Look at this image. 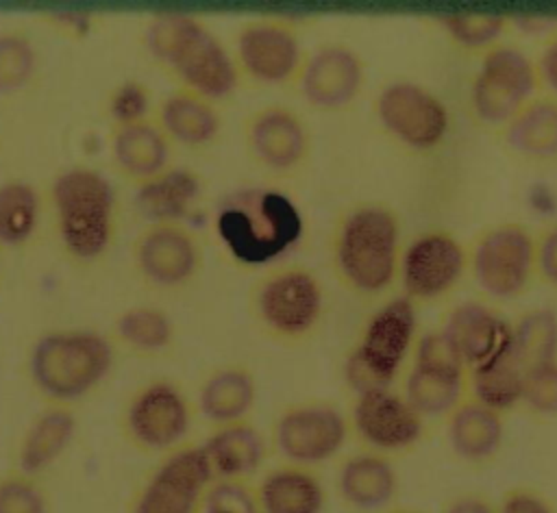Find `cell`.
<instances>
[{
	"instance_id": "obj_1",
	"label": "cell",
	"mask_w": 557,
	"mask_h": 513,
	"mask_svg": "<svg viewBox=\"0 0 557 513\" xmlns=\"http://www.w3.org/2000/svg\"><path fill=\"white\" fill-rule=\"evenodd\" d=\"M211 230L235 267L270 270L302 241L305 215L285 191L250 185L226 193L215 204Z\"/></svg>"
},
{
	"instance_id": "obj_2",
	"label": "cell",
	"mask_w": 557,
	"mask_h": 513,
	"mask_svg": "<svg viewBox=\"0 0 557 513\" xmlns=\"http://www.w3.org/2000/svg\"><path fill=\"white\" fill-rule=\"evenodd\" d=\"M144 46L152 63L178 89L215 104L228 100L242 83L233 52L196 15L168 11L150 17L144 28Z\"/></svg>"
},
{
	"instance_id": "obj_3",
	"label": "cell",
	"mask_w": 557,
	"mask_h": 513,
	"mask_svg": "<svg viewBox=\"0 0 557 513\" xmlns=\"http://www.w3.org/2000/svg\"><path fill=\"white\" fill-rule=\"evenodd\" d=\"M48 204L63 256L78 267L102 263L120 228V202L111 180L87 165L65 167L50 183Z\"/></svg>"
},
{
	"instance_id": "obj_4",
	"label": "cell",
	"mask_w": 557,
	"mask_h": 513,
	"mask_svg": "<svg viewBox=\"0 0 557 513\" xmlns=\"http://www.w3.org/2000/svg\"><path fill=\"white\" fill-rule=\"evenodd\" d=\"M400 220L383 202L344 209L331 233V265L337 280L361 298L383 296L400 270Z\"/></svg>"
},
{
	"instance_id": "obj_5",
	"label": "cell",
	"mask_w": 557,
	"mask_h": 513,
	"mask_svg": "<svg viewBox=\"0 0 557 513\" xmlns=\"http://www.w3.org/2000/svg\"><path fill=\"white\" fill-rule=\"evenodd\" d=\"M115 343L91 328H54L35 339L28 352V378L48 404L89 396L113 370Z\"/></svg>"
},
{
	"instance_id": "obj_6",
	"label": "cell",
	"mask_w": 557,
	"mask_h": 513,
	"mask_svg": "<svg viewBox=\"0 0 557 513\" xmlns=\"http://www.w3.org/2000/svg\"><path fill=\"white\" fill-rule=\"evenodd\" d=\"M248 311L255 326L272 341L305 343L324 320V285L302 265L270 267L250 287Z\"/></svg>"
},
{
	"instance_id": "obj_7",
	"label": "cell",
	"mask_w": 557,
	"mask_h": 513,
	"mask_svg": "<svg viewBox=\"0 0 557 513\" xmlns=\"http://www.w3.org/2000/svg\"><path fill=\"white\" fill-rule=\"evenodd\" d=\"M418 341L416 302L396 296L379 304L346 354L344 378L355 393L387 389L396 383Z\"/></svg>"
},
{
	"instance_id": "obj_8",
	"label": "cell",
	"mask_w": 557,
	"mask_h": 513,
	"mask_svg": "<svg viewBox=\"0 0 557 513\" xmlns=\"http://www.w3.org/2000/svg\"><path fill=\"white\" fill-rule=\"evenodd\" d=\"M537 87L535 61L518 46L498 43L481 54L470 83L468 104L479 124L505 128L537 96Z\"/></svg>"
},
{
	"instance_id": "obj_9",
	"label": "cell",
	"mask_w": 557,
	"mask_h": 513,
	"mask_svg": "<svg viewBox=\"0 0 557 513\" xmlns=\"http://www.w3.org/2000/svg\"><path fill=\"white\" fill-rule=\"evenodd\" d=\"M194 406L185 391L170 378H154L133 391L122 411L126 441L150 454H168L187 443Z\"/></svg>"
},
{
	"instance_id": "obj_10",
	"label": "cell",
	"mask_w": 557,
	"mask_h": 513,
	"mask_svg": "<svg viewBox=\"0 0 557 513\" xmlns=\"http://www.w3.org/2000/svg\"><path fill=\"white\" fill-rule=\"evenodd\" d=\"M468 267L487 298H518L535 274V237L516 222L494 224L474 239Z\"/></svg>"
},
{
	"instance_id": "obj_11",
	"label": "cell",
	"mask_w": 557,
	"mask_h": 513,
	"mask_svg": "<svg viewBox=\"0 0 557 513\" xmlns=\"http://www.w3.org/2000/svg\"><path fill=\"white\" fill-rule=\"evenodd\" d=\"M466 389L468 370L442 330L420 335L403 383L409 404L424 420L448 417L466 400Z\"/></svg>"
},
{
	"instance_id": "obj_12",
	"label": "cell",
	"mask_w": 557,
	"mask_h": 513,
	"mask_svg": "<svg viewBox=\"0 0 557 513\" xmlns=\"http://www.w3.org/2000/svg\"><path fill=\"white\" fill-rule=\"evenodd\" d=\"M350 435L344 411L324 400L294 402L285 406L272 426V446L285 463L315 467L337 456Z\"/></svg>"
},
{
	"instance_id": "obj_13",
	"label": "cell",
	"mask_w": 557,
	"mask_h": 513,
	"mask_svg": "<svg viewBox=\"0 0 557 513\" xmlns=\"http://www.w3.org/2000/svg\"><path fill=\"white\" fill-rule=\"evenodd\" d=\"M379 126L403 148L431 152L450 130L448 107L424 85L413 80H392L374 98Z\"/></svg>"
},
{
	"instance_id": "obj_14",
	"label": "cell",
	"mask_w": 557,
	"mask_h": 513,
	"mask_svg": "<svg viewBox=\"0 0 557 513\" xmlns=\"http://www.w3.org/2000/svg\"><path fill=\"white\" fill-rule=\"evenodd\" d=\"M242 78L263 85H294L305 63L300 35L281 17H255L239 26L233 50Z\"/></svg>"
},
{
	"instance_id": "obj_15",
	"label": "cell",
	"mask_w": 557,
	"mask_h": 513,
	"mask_svg": "<svg viewBox=\"0 0 557 513\" xmlns=\"http://www.w3.org/2000/svg\"><path fill=\"white\" fill-rule=\"evenodd\" d=\"M137 276L157 291H178L196 280L205 250L187 224H146L131 246Z\"/></svg>"
},
{
	"instance_id": "obj_16",
	"label": "cell",
	"mask_w": 557,
	"mask_h": 513,
	"mask_svg": "<svg viewBox=\"0 0 557 513\" xmlns=\"http://www.w3.org/2000/svg\"><path fill=\"white\" fill-rule=\"evenodd\" d=\"M211 483L213 474L202 446L183 443L148 472L131 502V513H200Z\"/></svg>"
},
{
	"instance_id": "obj_17",
	"label": "cell",
	"mask_w": 557,
	"mask_h": 513,
	"mask_svg": "<svg viewBox=\"0 0 557 513\" xmlns=\"http://www.w3.org/2000/svg\"><path fill=\"white\" fill-rule=\"evenodd\" d=\"M242 139L255 165L270 174H292L311 154V130L305 117L285 104L250 111L242 124Z\"/></svg>"
},
{
	"instance_id": "obj_18",
	"label": "cell",
	"mask_w": 557,
	"mask_h": 513,
	"mask_svg": "<svg viewBox=\"0 0 557 513\" xmlns=\"http://www.w3.org/2000/svg\"><path fill=\"white\" fill-rule=\"evenodd\" d=\"M350 433L379 454H400L418 446L426 420L409 404L403 391L392 387L355 393L350 406Z\"/></svg>"
},
{
	"instance_id": "obj_19",
	"label": "cell",
	"mask_w": 557,
	"mask_h": 513,
	"mask_svg": "<svg viewBox=\"0 0 557 513\" xmlns=\"http://www.w3.org/2000/svg\"><path fill=\"white\" fill-rule=\"evenodd\" d=\"M468 267L466 246L448 230H424L405 246L398 278L413 302L440 300L455 289Z\"/></svg>"
},
{
	"instance_id": "obj_20",
	"label": "cell",
	"mask_w": 557,
	"mask_h": 513,
	"mask_svg": "<svg viewBox=\"0 0 557 513\" xmlns=\"http://www.w3.org/2000/svg\"><path fill=\"white\" fill-rule=\"evenodd\" d=\"M294 85L309 107L318 111H344L359 98L366 85V63L346 43H322L305 57Z\"/></svg>"
},
{
	"instance_id": "obj_21",
	"label": "cell",
	"mask_w": 557,
	"mask_h": 513,
	"mask_svg": "<svg viewBox=\"0 0 557 513\" xmlns=\"http://www.w3.org/2000/svg\"><path fill=\"white\" fill-rule=\"evenodd\" d=\"M440 330L466 370L490 361L503 352L511 339V324L492 304L481 300L455 304L446 313Z\"/></svg>"
},
{
	"instance_id": "obj_22",
	"label": "cell",
	"mask_w": 557,
	"mask_h": 513,
	"mask_svg": "<svg viewBox=\"0 0 557 513\" xmlns=\"http://www.w3.org/2000/svg\"><path fill=\"white\" fill-rule=\"evenodd\" d=\"M172 141L154 117L144 122L111 126L109 159L113 170L135 187L172 165Z\"/></svg>"
},
{
	"instance_id": "obj_23",
	"label": "cell",
	"mask_w": 557,
	"mask_h": 513,
	"mask_svg": "<svg viewBox=\"0 0 557 513\" xmlns=\"http://www.w3.org/2000/svg\"><path fill=\"white\" fill-rule=\"evenodd\" d=\"M342 500L361 513L387 511L398 491V474L389 456L361 450L346 456L337 470Z\"/></svg>"
},
{
	"instance_id": "obj_24",
	"label": "cell",
	"mask_w": 557,
	"mask_h": 513,
	"mask_svg": "<svg viewBox=\"0 0 557 513\" xmlns=\"http://www.w3.org/2000/svg\"><path fill=\"white\" fill-rule=\"evenodd\" d=\"M205 193L202 176L191 167L170 165L135 187V207L146 224H185Z\"/></svg>"
},
{
	"instance_id": "obj_25",
	"label": "cell",
	"mask_w": 557,
	"mask_h": 513,
	"mask_svg": "<svg viewBox=\"0 0 557 513\" xmlns=\"http://www.w3.org/2000/svg\"><path fill=\"white\" fill-rule=\"evenodd\" d=\"M200 446L213 480H250L268 456L263 433L248 420L213 426Z\"/></svg>"
},
{
	"instance_id": "obj_26",
	"label": "cell",
	"mask_w": 557,
	"mask_h": 513,
	"mask_svg": "<svg viewBox=\"0 0 557 513\" xmlns=\"http://www.w3.org/2000/svg\"><path fill=\"white\" fill-rule=\"evenodd\" d=\"M152 117L172 146L187 150L211 146L222 130V115L215 102L178 87L157 102Z\"/></svg>"
},
{
	"instance_id": "obj_27",
	"label": "cell",
	"mask_w": 557,
	"mask_h": 513,
	"mask_svg": "<svg viewBox=\"0 0 557 513\" xmlns=\"http://www.w3.org/2000/svg\"><path fill=\"white\" fill-rule=\"evenodd\" d=\"M78 430V420L72 406L48 404L26 426L17 443V472L39 476L54 465L72 446Z\"/></svg>"
},
{
	"instance_id": "obj_28",
	"label": "cell",
	"mask_w": 557,
	"mask_h": 513,
	"mask_svg": "<svg viewBox=\"0 0 557 513\" xmlns=\"http://www.w3.org/2000/svg\"><path fill=\"white\" fill-rule=\"evenodd\" d=\"M255 489L261 513H324L326 506L324 483L311 467L276 465Z\"/></svg>"
},
{
	"instance_id": "obj_29",
	"label": "cell",
	"mask_w": 557,
	"mask_h": 513,
	"mask_svg": "<svg viewBox=\"0 0 557 513\" xmlns=\"http://www.w3.org/2000/svg\"><path fill=\"white\" fill-rule=\"evenodd\" d=\"M446 439L450 450L466 463L492 461L505 443L503 415L466 398L446 417Z\"/></svg>"
},
{
	"instance_id": "obj_30",
	"label": "cell",
	"mask_w": 557,
	"mask_h": 513,
	"mask_svg": "<svg viewBox=\"0 0 557 513\" xmlns=\"http://www.w3.org/2000/svg\"><path fill=\"white\" fill-rule=\"evenodd\" d=\"M257 402V383L244 365H220L198 387V411L213 426L248 420Z\"/></svg>"
},
{
	"instance_id": "obj_31",
	"label": "cell",
	"mask_w": 557,
	"mask_h": 513,
	"mask_svg": "<svg viewBox=\"0 0 557 513\" xmlns=\"http://www.w3.org/2000/svg\"><path fill=\"white\" fill-rule=\"evenodd\" d=\"M505 146L520 159H557V98L535 96L503 128Z\"/></svg>"
},
{
	"instance_id": "obj_32",
	"label": "cell",
	"mask_w": 557,
	"mask_h": 513,
	"mask_svg": "<svg viewBox=\"0 0 557 513\" xmlns=\"http://www.w3.org/2000/svg\"><path fill=\"white\" fill-rule=\"evenodd\" d=\"M524 374L527 370L518 363L511 348L507 346L490 361L468 370L470 400L503 415L522 404Z\"/></svg>"
},
{
	"instance_id": "obj_33",
	"label": "cell",
	"mask_w": 557,
	"mask_h": 513,
	"mask_svg": "<svg viewBox=\"0 0 557 513\" xmlns=\"http://www.w3.org/2000/svg\"><path fill=\"white\" fill-rule=\"evenodd\" d=\"M176 328L172 317L152 304H135L120 311L111 326L113 343L139 356H159L174 343Z\"/></svg>"
},
{
	"instance_id": "obj_34",
	"label": "cell",
	"mask_w": 557,
	"mask_h": 513,
	"mask_svg": "<svg viewBox=\"0 0 557 513\" xmlns=\"http://www.w3.org/2000/svg\"><path fill=\"white\" fill-rule=\"evenodd\" d=\"M44 215V200L39 189L28 180L0 183V248L28 246Z\"/></svg>"
},
{
	"instance_id": "obj_35",
	"label": "cell",
	"mask_w": 557,
	"mask_h": 513,
	"mask_svg": "<svg viewBox=\"0 0 557 513\" xmlns=\"http://www.w3.org/2000/svg\"><path fill=\"white\" fill-rule=\"evenodd\" d=\"M509 348L524 370L557 361V311L537 306L511 324Z\"/></svg>"
},
{
	"instance_id": "obj_36",
	"label": "cell",
	"mask_w": 557,
	"mask_h": 513,
	"mask_svg": "<svg viewBox=\"0 0 557 513\" xmlns=\"http://www.w3.org/2000/svg\"><path fill=\"white\" fill-rule=\"evenodd\" d=\"M437 26L461 50L487 52L503 43V35L511 26L507 15L498 13H446L435 17Z\"/></svg>"
},
{
	"instance_id": "obj_37",
	"label": "cell",
	"mask_w": 557,
	"mask_h": 513,
	"mask_svg": "<svg viewBox=\"0 0 557 513\" xmlns=\"http://www.w3.org/2000/svg\"><path fill=\"white\" fill-rule=\"evenodd\" d=\"M37 50L22 30L0 33V93H17L30 85L37 74Z\"/></svg>"
},
{
	"instance_id": "obj_38",
	"label": "cell",
	"mask_w": 557,
	"mask_h": 513,
	"mask_svg": "<svg viewBox=\"0 0 557 513\" xmlns=\"http://www.w3.org/2000/svg\"><path fill=\"white\" fill-rule=\"evenodd\" d=\"M107 115L111 126H124L144 122L152 111V96L150 89L141 80H122L115 85L107 96Z\"/></svg>"
},
{
	"instance_id": "obj_39",
	"label": "cell",
	"mask_w": 557,
	"mask_h": 513,
	"mask_svg": "<svg viewBox=\"0 0 557 513\" xmlns=\"http://www.w3.org/2000/svg\"><path fill=\"white\" fill-rule=\"evenodd\" d=\"M200 513H261L250 480H213L202 496Z\"/></svg>"
},
{
	"instance_id": "obj_40",
	"label": "cell",
	"mask_w": 557,
	"mask_h": 513,
	"mask_svg": "<svg viewBox=\"0 0 557 513\" xmlns=\"http://www.w3.org/2000/svg\"><path fill=\"white\" fill-rule=\"evenodd\" d=\"M0 513H48V498L37 478L22 472L2 476Z\"/></svg>"
},
{
	"instance_id": "obj_41",
	"label": "cell",
	"mask_w": 557,
	"mask_h": 513,
	"mask_svg": "<svg viewBox=\"0 0 557 513\" xmlns=\"http://www.w3.org/2000/svg\"><path fill=\"white\" fill-rule=\"evenodd\" d=\"M522 406L537 417H557V361L527 370Z\"/></svg>"
},
{
	"instance_id": "obj_42",
	"label": "cell",
	"mask_w": 557,
	"mask_h": 513,
	"mask_svg": "<svg viewBox=\"0 0 557 513\" xmlns=\"http://www.w3.org/2000/svg\"><path fill=\"white\" fill-rule=\"evenodd\" d=\"M535 272L557 289V222L535 239Z\"/></svg>"
},
{
	"instance_id": "obj_43",
	"label": "cell",
	"mask_w": 557,
	"mask_h": 513,
	"mask_svg": "<svg viewBox=\"0 0 557 513\" xmlns=\"http://www.w3.org/2000/svg\"><path fill=\"white\" fill-rule=\"evenodd\" d=\"M496 513H557V511L542 493L527 487H518L507 491L500 498Z\"/></svg>"
},
{
	"instance_id": "obj_44",
	"label": "cell",
	"mask_w": 557,
	"mask_h": 513,
	"mask_svg": "<svg viewBox=\"0 0 557 513\" xmlns=\"http://www.w3.org/2000/svg\"><path fill=\"white\" fill-rule=\"evenodd\" d=\"M46 20L59 35L70 39H83L94 28V17L85 11H54Z\"/></svg>"
},
{
	"instance_id": "obj_45",
	"label": "cell",
	"mask_w": 557,
	"mask_h": 513,
	"mask_svg": "<svg viewBox=\"0 0 557 513\" xmlns=\"http://www.w3.org/2000/svg\"><path fill=\"white\" fill-rule=\"evenodd\" d=\"M540 85L548 89V96L557 98V33L550 35L535 61Z\"/></svg>"
},
{
	"instance_id": "obj_46",
	"label": "cell",
	"mask_w": 557,
	"mask_h": 513,
	"mask_svg": "<svg viewBox=\"0 0 557 513\" xmlns=\"http://www.w3.org/2000/svg\"><path fill=\"white\" fill-rule=\"evenodd\" d=\"M511 26L527 35H555L557 33V15H513L509 17Z\"/></svg>"
},
{
	"instance_id": "obj_47",
	"label": "cell",
	"mask_w": 557,
	"mask_h": 513,
	"mask_svg": "<svg viewBox=\"0 0 557 513\" xmlns=\"http://www.w3.org/2000/svg\"><path fill=\"white\" fill-rule=\"evenodd\" d=\"M444 513H496V506L481 496H459L446 504Z\"/></svg>"
},
{
	"instance_id": "obj_48",
	"label": "cell",
	"mask_w": 557,
	"mask_h": 513,
	"mask_svg": "<svg viewBox=\"0 0 557 513\" xmlns=\"http://www.w3.org/2000/svg\"><path fill=\"white\" fill-rule=\"evenodd\" d=\"M385 513H422V511H413V509H392V511H385Z\"/></svg>"
},
{
	"instance_id": "obj_49",
	"label": "cell",
	"mask_w": 557,
	"mask_h": 513,
	"mask_svg": "<svg viewBox=\"0 0 557 513\" xmlns=\"http://www.w3.org/2000/svg\"><path fill=\"white\" fill-rule=\"evenodd\" d=\"M0 252H2V248H0ZM0 270H2V256H0Z\"/></svg>"
}]
</instances>
